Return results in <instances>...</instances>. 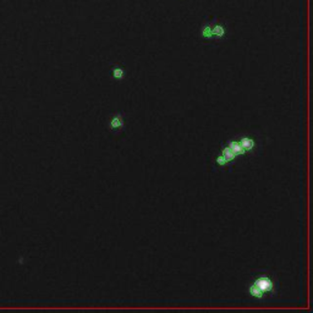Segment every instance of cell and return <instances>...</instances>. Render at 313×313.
Segmentation results:
<instances>
[{"label":"cell","instance_id":"3957f363","mask_svg":"<svg viewBox=\"0 0 313 313\" xmlns=\"http://www.w3.org/2000/svg\"><path fill=\"white\" fill-rule=\"evenodd\" d=\"M213 37H214V42H220L224 41L228 37V25L225 21L219 20L217 16H213Z\"/></svg>","mask_w":313,"mask_h":313},{"label":"cell","instance_id":"6da1fadb","mask_svg":"<svg viewBox=\"0 0 313 313\" xmlns=\"http://www.w3.org/2000/svg\"><path fill=\"white\" fill-rule=\"evenodd\" d=\"M257 148V140L253 136L244 135L239 138H232L228 141L225 147L222 148L219 154L215 158V164L220 168H224L228 164L237 159L240 155L249 154Z\"/></svg>","mask_w":313,"mask_h":313},{"label":"cell","instance_id":"277c9868","mask_svg":"<svg viewBox=\"0 0 313 313\" xmlns=\"http://www.w3.org/2000/svg\"><path fill=\"white\" fill-rule=\"evenodd\" d=\"M108 128L113 133H120L125 130V115L123 111H118L109 118Z\"/></svg>","mask_w":313,"mask_h":313},{"label":"cell","instance_id":"8992f818","mask_svg":"<svg viewBox=\"0 0 313 313\" xmlns=\"http://www.w3.org/2000/svg\"><path fill=\"white\" fill-rule=\"evenodd\" d=\"M110 74H111V77H113L114 81L121 82L125 80L126 75H127V71H126V69L123 66V65L114 64V65H111V67H110Z\"/></svg>","mask_w":313,"mask_h":313},{"label":"cell","instance_id":"7a4b0ae2","mask_svg":"<svg viewBox=\"0 0 313 313\" xmlns=\"http://www.w3.org/2000/svg\"><path fill=\"white\" fill-rule=\"evenodd\" d=\"M247 291H249V295L254 300H266V298L271 297L278 291V280L273 274H258L250 283Z\"/></svg>","mask_w":313,"mask_h":313},{"label":"cell","instance_id":"5b68a950","mask_svg":"<svg viewBox=\"0 0 313 313\" xmlns=\"http://www.w3.org/2000/svg\"><path fill=\"white\" fill-rule=\"evenodd\" d=\"M213 16H209L205 22L201 25L200 27V37L203 42H214V37H213Z\"/></svg>","mask_w":313,"mask_h":313}]
</instances>
